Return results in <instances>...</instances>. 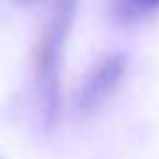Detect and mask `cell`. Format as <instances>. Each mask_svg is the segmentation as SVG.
Listing matches in <instances>:
<instances>
[{"mask_svg":"<svg viewBox=\"0 0 159 159\" xmlns=\"http://www.w3.org/2000/svg\"><path fill=\"white\" fill-rule=\"evenodd\" d=\"M127 62L129 57L124 52H112V55H104L97 65H92V70L84 75L77 89V112L82 114L97 112L122 84L127 75Z\"/></svg>","mask_w":159,"mask_h":159,"instance_id":"2","label":"cell"},{"mask_svg":"<svg viewBox=\"0 0 159 159\" xmlns=\"http://www.w3.org/2000/svg\"><path fill=\"white\" fill-rule=\"evenodd\" d=\"M15 5H22V7H30V5H37V2H42V0H12Z\"/></svg>","mask_w":159,"mask_h":159,"instance_id":"4","label":"cell"},{"mask_svg":"<svg viewBox=\"0 0 159 159\" xmlns=\"http://www.w3.org/2000/svg\"><path fill=\"white\" fill-rule=\"evenodd\" d=\"M152 12H159V0H119L117 2V17L122 20H137Z\"/></svg>","mask_w":159,"mask_h":159,"instance_id":"3","label":"cell"},{"mask_svg":"<svg viewBox=\"0 0 159 159\" xmlns=\"http://www.w3.org/2000/svg\"><path fill=\"white\" fill-rule=\"evenodd\" d=\"M77 0H55L47 15V22L40 32L32 55V75L37 89V104L47 124H52L60 107V62L62 47L67 42L72 20H75Z\"/></svg>","mask_w":159,"mask_h":159,"instance_id":"1","label":"cell"}]
</instances>
